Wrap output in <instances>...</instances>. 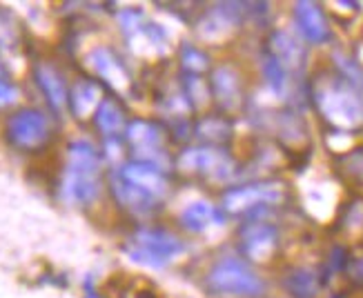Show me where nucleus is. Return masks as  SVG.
<instances>
[{"mask_svg":"<svg viewBox=\"0 0 363 298\" xmlns=\"http://www.w3.org/2000/svg\"><path fill=\"white\" fill-rule=\"evenodd\" d=\"M183 62H185V67L189 71H203V69H208V58H205V54H201L196 47H185Z\"/></svg>","mask_w":363,"mask_h":298,"instance_id":"6ab92c4d","label":"nucleus"},{"mask_svg":"<svg viewBox=\"0 0 363 298\" xmlns=\"http://www.w3.org/2000/svg\"><path fill=\"white\" fill-rule=\"evenodd\" d=\"M179 221L187 231L201 234V231H210L214 227L223 225V214H220L218 207H214L210 200H192L181 210Z\"/></svg>","mask_w":363,"mask_h":298,"instance_id":"0eeeda50","label":"nucleus"},{"mask_svg":"<svg viewBox=\"0 0 363 298\" xmlns=\"http://www.w3.org/2000/svg\"><path fill=\"white\" fill-rule=\"evenodd\" d=\"M121 125H123V112L112 101H105L99 107V127H103L107 134H112L121 130Z\"/></svg>","mask_w":363,"mask_h":298,"instance_id":"dca6fc26","label":"nucleus"},{"mask_svg":"<svg viewBox=\"0 0 363 298\" xmlns=\"http://www.w3.org/2000/svg\"><path fill=\"white\" fill-rule=\"evenodd\" d=\"M196 132L208 140H225L230 136V125L223 118H205L196 127Z\"/></svg>","mask_w":363,"mask_h":298,"instance_id":"f3484780","label":"nucleus"},{"mask_svg":"<svg viewBox=\"0 0 363 298\" xmlns=\"http://www.w3.org/2000/svg\"><path fill=\"white\" fill-rule=\"evenodd\" d=\"M16 98V89L5 85V83H0V105H7Z\"/></svg>","mask_w":363,"mask_h":298,"instance_id":"aec40b11","label":"nucleus"},{"mask_svg":"<svg viewBox=\"0 0 363 298\" xmlns=\"http://www.w3.org/2000/svg\"><path fill=\"white\" fill-rule=\"evenodd\" d=\"M208 98H210L208 85H205L199 76H189L187 78V103L203 105Z\"/></svg>","mask_w":363,"mask_h":298,"instance_id":"a211bd4d","label":"nucleus"},{"mask_svg":"<svg viewBox=\"0 0 363 298\" xmlns=\"http://www.w3.org/2000/svg\"><path fill=\"white\" fill-rule=\"evenodd\" d=\"M67 194L76 200H91L99 192V161L91 147L78 145L72 149V163L67 171Z\"/></svg>","mask_w":363,"mask_h":298,"instance_id":"f03ea898","label":"nucleus"},{"mask_svg":"<svg viewBox=\"0 0 363 298\" xmlns=\"http://www.w3.org/2000/svg\"><path fill=\"white\" fill-rule=\"evenodd\" d=\"M205 285L212 294L228 298H255L263 294L261 278L247 268L245 260L236 256H225L216 260L208 272Z\"/></svg>","mask_w":363,"mask_h":298,"instance_id":"f257e3e1","label":"nucleus"},{"mask_svg":"<svg viewBox=\"0 0 363 298\" xmlns=\"http://www.w3.org/2000/svg\"><path fill=\"white\" fill-rule=\"evenodd\" d=\"M99 87L91 83H78L76 91H74V109L78 116H87V112H91L99 103Z\"/></svg>","mask_w":363,"mask_h":298,"instance_id":"4468645a","label":"nucleus"},{"mask_svg":"<svg viewBox=\"0 0 363 298\" xmlns=\"http://www.w3.org/2000/svg\"><path fill=\"white\" fill-rule=\"evenodd\" d=\"M123 176L132 187H136L138 192H143L152 200H161L163 196H167V178L152 165H132L123 171Z\"/></svg>","mask_w":363,"mask_h":298,"instance_id":"6e6552de","label":"nucleus"},{"mask_svg":"<svg viewBox=\"0 0 363 298\" xmlns=\"http://www.w3.org/2000/svg\"><path fill=\"white\" fill-rule=\"evenodd\" d=\"M234 25V9L232 5H218L212 13L208 23L203 25V36L205 38H218L228 34V29H232Z\"/></svg>","mask_w":363,"mask_h":298,"instance_id":"f8f14e48","label":"nucleus"},{"mask_svg":"<svg viewBox=\"0 0 363 298\" xmlns=\"http://www.w3.org/2000/svg\"><path fill=\"white\" fill-rule=\"evenodd\" d=\"M212 85H214V93L218 96V101L225 107H232L236 101H239V76L236 71L228 65L218 67L212 74Z\"/></svg>","mask_w":363,"mask_h":298,"instance_id":"9d476101","label":"nucleus"},{"mask_svg":"<svg viewBox=\"0 0 363 298\" xmlns=\"http://www.w3.org/2000/svg\"><path fill=\"white\" fill-rule=\"evenodd\" d=\"M138 249L134 252V260H140L150 268H163L169 260L185 252V245L179 236L163 229H145L136 234Z\"/></svg>","mask_w":363,"mask_h":298,"instance_id":"7ed1b4c3","label":"nucleus"},{"mask_svg":"<svg viewBox=\"0 0 363 298\" xmlns=\"http://www.w3.org/2000/svg\"><path fill=\"white\" fill-rule=\"evenodd\" d=\"M181 167L187 171H201L205 176L225 180L232 174V159L216 147H194L183 151Z\"/></svg>","mask_w":363,"mask_h":298,"instance_id":"20e7f679","label":"nucleus"},{"mask_svg":"<svg viewBox=\"0 0 363 298\" xmlns=\"http://www.w3.org/2000/svg\"><path fill=\"white\" fill-rule=\"evenodd\" d=\"M277 245V234L267 225H247L241 231V249L243 254L252 260L267 258Z\"/></svg>","mask_w":363,"mask_h":298,"instance_id":"1a4fd4ad","label":"nucleus"},{"mask_svg":"<svg viewBox=\"0 0 363 298\" xmlns=\"http://www.w3.org/2000/svg\"><path fill=\"white\" fill-rule=\"evenodd\" d=\"M50 134L47 118L38 112H21L9 120V136L21 147H38Z\"/></svg>","mask_w":363,"mask_h":298,"instance_id":"39448f33","label":"nucleus"},{"mask_svg":"<svg viewBox=\"0 0 363 298\" xmlns=\"http://www.w3.org/2000/svg\"><path fill=\"white\" fill-rule=\"evenodd\" d=\"M279 198H281V190L272 183L239 187V190H230L223 194V210L239 214V212H245L250 207L259 205V202H272Z\"/></svg>","mask_w":363,"mask_h":298,"instance_id":"423d86ee","label":"nucleus"},{"mask_svg":"<svg viewBox=\"0 0 363 298\" xmlns=\"http://www.w3.org/2000/svg\"><path fill=\"white\" fill-rule=\"evenodd\" d=\"M296 16H298V23H301L306 36L312 38V40H321L325 36V23H323V16L321 11L314 7V5H308V3H298L296 5Z\"/></svg>","mask_w":363,"mask_h":298,"instance_id":"9b49d317","label":"nucleus"},{"mask_svg":"<svg viewBox=\"0 0 363 298\" xmlns=\"http://www.w3.org/2000/svg\"><path fill=\"white\" fill-rule=\"evenodd\" d=\"M38 76H40V83H43L45 91L50 93V101L60 107L62 103H65V87H62V81L58 78V74L52 71L50 67H43L38 71Z\"/></svg>","mask_w":363,"mask_h":298,"instance_id":"2eb2a0df","label":"nucleus"},{"mask_svg":"<svg viewBox=\"0 0 363 298\" xmlns=\"http://www.w3.org/2000/svg\"><path fill=\"white\" fill-rule=\"evenodd\" d=\"M130 138L138 149H154L161 151V140L163 134L159 127H154L150 122H134L130 127Z\"/></svg>","mask_w":363,"mask_h":298,"instance_id":"ddd939ff","label":"nucleus"}]
</instances>
